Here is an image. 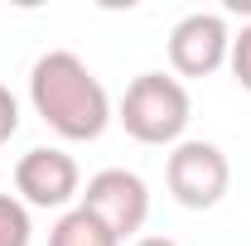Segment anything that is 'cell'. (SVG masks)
I'll use <instances>...</instances> for the list:
<instances>
[{
  "label": "cell",
  "mask_w": 251,
  "mask_h": 246,
  "mask_svg": "<svg viewBox=\"0 0 251 246\" xmlns=\"http://www.w3.org/2000/svg\"><path fill=\"white\" fill-rule=\"evenodd\" d=\"M227 63H232V77H237V82L251 92V25L237 34V39H232V53H227Z\"/></svg>",
  "instance_id": "obj_9"
},
{
  "label": "cell",
  "mask_w": 251,
  "mask_h": 246,
  "mask_svg": "<svg viewBox=\"0 0 251 246\" xmlns=\"http://www.w3.org/2000/svg\"><path fill=\"white\" fill-rule=\"evenodd\" d=\"M227 53H232V34H227V20L213 10L184 15L169 34V63L179 77H208L227 63Z\"/></svg>",
  "instance_id": "obj_6"
},
{
  "label": "cell",
  "mask_w": 251,
  "mask_h": 246,
  "mask_svg": "<svg viewBox=\"0 0 251 246\" xmlns=\"http://www.w3.org/2000/svg\"><path fill=\"white\" fill-rule=\"evenodd\" d=\"M135 246H179V242H169V237H140Z\"/></svg>",
  "instance_id": "obj_11"
},
{
  "label": "cell",
  "mask_w": 251,
  "mask_h": 246,
  "mask_svg": "<svg viewBox=\"0 0 251 246\" xmlns=\"http://www.w3.org/2000/svg\"><path fill=\"white\" fill-rule=\"evenodd\" d=\"M116 121L140 145H179L188 121H193L188 87L179 77H169V73H140L126 87L121 106H116Z\"/></svg>",
  "instance_id": "obj_2"
},
{
  "label": "cell",
  "mask_w": 251,
  "mask_h": 246,
  "mask_svg": "<svg viewBox=\"0 0 251 246\" xmlns=\"http://www.w3.org/2000/svg\"><path fill=\"white\" fill-rule=\"evenodd\" d=\"M49 246H121V237H116L101 217H92L82 203H77V208H68V213L53 222Z\"/></svg>",
  "instance_id": "obj_7"
},
{
  "label": "cell",
  "mask_w": 251,
  "mask_h": 246,
  "mask_svg": "<svg viewBox=\"0 0 251 246\" xmlns=\"http://www.w3.org/2000/svg\"><path fill=\"white\" fill-rule=\"evenodd\" d=\"M15 188L25 208H68L82 193V169L58 145H34L15 164Z\"/></svg>",
  "instance_id": "obj_4"
},
{
  "label": "cell",
  "mask_w": 251,
  "mask_h": 246,
  "mask_svg": "<svg viewBox=\"0 0 251 246\" xmlns=\"http://www.w3.org/2000/svg\"><path fill=\"white\" fill-rule=\"evenodd\" d=\"M82 208L92 217H101L116 237H135L140 227H145V217H150V188L140 174H130V169H101L87 179L82 188Z\"/></svg>",
  "instance_id": "obj_5"
},
{
  "label": "cell",
  "mask_w": 251,
  "mask_h": 246,
  "mask_svg": "<svg viewBox=\"0 0 251 246\" xmlns=\"http://www.w3.org/2000/svg\"><path fill=\"white\" fill-rule=\"evenodd\" d=\"M15 130H20V101H15V92H10L5 82H0V145H5Z\"/></svg>",
  "instance_id": "obj_10"
},
{
  "label": "cell",
  "mask_w": 251,
  "mask_h": 246,
  "mask_svg": "<svg viewBox=\"0 0 251 246\" xmlns=\"http://www.w3.org/2000/svg\"><path fill=\"white\" fill-rule=\"evenodd\" d=\"M34 227H29V208L15 193H0V246H29Z\"/></svg>",
  "instance_id": "obj_8"
},
{
  "label": "cell",
  "mask_w": 251,
  "mask_h": 246,
  "mask_svg": "<svg viewBox=\"0 0 251 246\" xmlns=\"http://www.w3.org/2000/svg\"><path fill=\"white\" fill-rule=\"evenodd\" d=\"M29 101L63 140H97L111 125V97L101 77L68 49H53L29 68Z\"/></svg>",
  "instance_id": "obj_1"
},
{
  "label": "cell",
  "mask_w": 251,
  "mask_h": 246,
  "mask_svg": "<svg viewBox=\"0 0 251 246\" xmlns=\"http://www.w3.org/2000/svg\"><path fill=\"white\" fill-rule=\"evenodd\" d=\"M164 184H169L179 208L208 213L232 188V164H227L222 145H213V140H179L169 150V164H164Z\"/></svg>",
  "instance_id": "obj_3"
}]
</instances>
